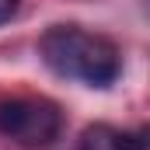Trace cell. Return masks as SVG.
<instances>
[{
	"label": "cell",
	"instance_id": "1",
	"mask_svg": "<svg viewBox=\"0 0 150 150\" xmlns=\"http://www.w3.org/2000/svg\"><path fill=\"white\" fill-rule=\"evenodd\" d=\"M38 56L52 74L87 87H108L122 74L119 49L105 35H94L80 25H52L38 38Z\"/></svg>",
	"mask_w": 150,
	"mask_h": 150
},
{
	"label": "cell",
	"instance_id": "2",
	"mask_svg": "<svg viewBox=\"0 0 150 150\" xmlns=\"http://www.w3.org/2000/svg\"><path fill=\"white\" fill-rule=\"evenodd\" d=\"M63 129L59 105L45 98H7L0 101V136L21 143L28 150L49 147Z\"/></svg>",
	"mask_w": 150,
	"mask_h": 150
},
{
	"label": "cell",
	"instance_id": "3",
	"mask_svg": "<svg viewBox=\"0 0 150 150\" xmlns=\"http://www.w3.org/2000/svg\"><path fill=\"white\" fill-rule=\"evenodd\" d=\"M80 150H150V129H115L94 122L80 133Z\"/></svg>",
	"mask_w": 150,
	"mask_h": 150
},
{
	"label": "cell",
	"instance_id": "4",
	"mask_svg": "<svg viewBox=\"0 0 150 150\" xmlns=\"http://www.w3.org/2000/svg\"><path fill=\"white\" fill-rule=\"evenodd\" d=\"M18 4H21V0H0V25H7V21L18 14Z\"/></svg>",
	"mask_w": 150,
	"mask_h": 150
}]
</instances>
